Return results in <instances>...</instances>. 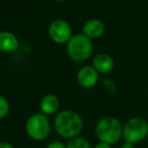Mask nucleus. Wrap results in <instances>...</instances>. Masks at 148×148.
Instances as JSON below:
<instances>
[{
    "mask_svg": "<svg viewBox=\"0 0 148 148\" xmlns=\"http://www.w3.org/2000/svg\"><path fill=\"white\" fill-rule=\"evenodd\" d=\"M103 83H104V86H105L106 91H107L109 94H113L114 92H115L116 87H115V85L113 84V82H112L111 80H109V79L105 78L103 80Z\"/></svg>",
    "mask_w": 148,
    "mask_h": 148,
    "instance_id": "14",
    "label": "nucleus"
},
{
    "mask_svg": "<svg viewBox=\"0 0 148 148\" xmlns=\"http://www.w3.org/2000/svg\"><path fill=\"white\" fill-rule=\"evenodd\" d=\"M99 80V73L94 66H86L80 69L77 74L78 84L84 89H91L95 87Z\"/></svg>",
    "mask_w": 148,
    "mask_h": 148,
    "instance_id": "7",
    "label": "nucleus"
},
{
    "mask_svg": "<svg viewBox=\"0 0 148 148\" xmlns=\"http://www.w3.org/2000/svg\"><path fill=\"white\" fill-rule=\"evenodd\" d=\"M66 148H92L91 144L84 137H75L70 139L66 144Z\"/></svg>",
    "mask_w": 148,
    "mask_h": 148,
    "instance_id": "12",
    "label": "nucleus"
},
{
    "mask_svg": "<svg viewBox=\"0 0 148 148\" xmlns=\"http://www.w3.org/2000/svg\"><path fill=\"white\" fill-rule=\"evenodd\" d=\"M51 38L58 43H64L72 38V28L66 21L62 19L55 20L49 28Z\"/></svg>",
    "mask_w": 148,
    "mask_h": 148,
    "instance_id": "6",
    "label": "nucleus"
},
{
    "mask_svg": "<svg viewBox=\"0 0 148 148\" xmlns=\"http://www.w3.org/2000/svg\"><path fill=\"white\" fill-rule=\"evenodd\" d=\"M94 148H112L111 145L110 144H107V143H104V142H99L95 145Z\"/></svg>",
    "mask_w": 148,
    "mask_h": 148,
    "instance_id": "16",
    "label": "nucleus"
},
{
    "mask_svg": "<svg viewBox=\"0 0 148 148\" xmlns=\"http://www.w3.org/2000/svg\"><path fill=\"white\" fill-rule=\"evenodd\" d=\"M95 134L100 142L113 145L123 137V125L117 118L107 116L97 122Z\"/></svg>",
    "mask_w": 148,
    "mask_h": 148,
    "instance_id": "2",
    "label": "nucleus"
},
{
    "mask_svg": "<svg viewBox=\"0 0 148 148\" xmlns=\"http://www.w3.org/2000/svg\"><path fill=\"white\" fill-rule=\"evenodd\" d=\"M121 148H135V147H134V144H132V143H129V142H126V141H125L124 144L121 145Z\"/></svg>",
    "mask_w": 148,
    "mask_h": 148,
    "instance_id": "18",
    "label": "nucleus"
},
{
    "mask_svg": "<svg viewBox=\"0 0 148 148\" xmlns=\"http://www.w3.org/2000/svg\"><path fill=\"white\" fill-rule=\"evenodd\" d=\"M84 127L83 119L77 112L64 110L55 118V129L60 136L73 139L78 137Z\"/></svg>",
    "mask_w": 148,
    "mask_h": 148,
    "instance_id": "1",
    "label": "nucleus"
},
{
    "mask_svg": "<svg viewBox=\"0 0 148 148\" xmlns=\"http://www.w3.org/2000/svg\"><path fill=\"white\" fill-rule=\"evenodd\" d=\"M93 66L98 73L108 74L114 69V60L107 53H99L94 58Z\"/></svg>",
    "mask_w": 148,
    "mask_h": 148,
    "instance_id": "9",
    "label": "nucleus"
},
{
    "mask_svg": "<svg viewBox=\"0 0 148 148\" xmlns=\"http://www.w3.org/2000/svg\"><path fill=\"white\" fill-rule=\"evenodd\" d=\"M47 148H66V144H64L60 141H53V142L49 143L47 146Z\"/></svg>",
    "mask_w": 148,
    "mask_h": 148,
    "instance_id": "15",
    "label": "nucleus"
},
{
    "mask_svg": "<svg viewBox=\"0 0 148 148\" xmlns=\"http://www.w3.org/2000/svg\"><path fill=\"white\" fill-rule=\"evenodd\" d=\"M40 111L45 115H53L60 109V100L57 96L53 94H47L41 98L39 102Z\"/></svg>",
    "mask_w": 148,
    "mask_h": 148,
    "instance_id": "8",
    "label": "nucleus"
},
{
    "mask_svg": "<svg viewBox=\"0 0 148 148\" xmlns=\"http://www.w3.org/2000/svg\"><path fill=\"white\" fill-rule=\"evenodd\" d=\"M18 39L13 33L9 31H0V49L2 51L10 53L17 49Z\"/></svg>",
    "mask_w": 148,
    "mask_h": 148,
    "instance_id": "10",
    "label": "nucleus"
},
{
    "mask_svg": "<svg viewBox=\"0 0 148 148\" xmlns=\"http://www.w3.org/2000/svg\"><path fill=\"white\" fill-rule=\"evenodd\" d=\"M0 148H14L10 143L7 142H0Z\"/></svg>",
    "mask_w": 148,
    "mask_h": 148,
    "instance_id": "17",
    "label": "nucleus"
},
{
    "mask_svg": "<svg viewBox=\"0 0 148 148\" xmlns=\"http://www.w3.org/2000/svg\"><path fill=\"white\" fill-rule=\"evenodd\" d=\"M58 1H62V0H58Z\"/></svg>",
    "mask_w": 148,
    "mask_h": 148,
    "instance_id": "19",
    "label": "nucleus"
},
{
    "mask_svg": "<svg viewBox=\"0 0 148 148\" xmlns=\"http://www.w3.org/2000/svg\"><path fill=\"white\" fill-rule=\"evenodd\" d=\"M104 24L99 19H91L85 23L83 27V32L89 38H98L104 32Z\"/></svg>",
    "mask_w": 148,
    "mask_h": 148,
    "instance_id": "11",
    "label": "nucleus"
},
{
    "mask_svg": "<svg viewBox=\"0 0 148 148\" xmlns=\"http://www.w3.org/2000/svg\"><path fill=\"white\" fill-rule=\"evenodd\" d=\"M66 51L72 60L76 62H84L91 57L93 47L90 38L85 34H76L68 41Z\"/></svg>",
    "mask_w": 148,
    "mask_h": 148,
    "instance_id": "4",
    "label": "nucleus"
},
{
    "mask_svg": "<svg viewBox=\"0 0 148 148\" xmlns=\"http://www.w3.org/2000/svg\"><path fill=\"white\" fill-rule=\"evenodd\" d=\"M25 131L33 140H45L51 133V123L47 115L42 113H35L31 115L26 120Z\"/></svg>",
    "mask_w": 148,
    "mask_h": 148,
    "instance_id": "5",
    "label": "nucleus"
},
{
    "mask_svg": "<svg viewBox=\"0 0 148 148\" xmlns=\"http://www.w3.org/2000/svg\"><path fill=\"white\" fill-rule=\"evenodd\" d=\"M9 112V103L8 101L0 95V119L4 118Z\"/></svg>",
    "mask_w": 148,
    "mask_h": 148,
    "instance_id": "13",
    "label": "nucleus"
},
{
    "mask_svg": "<svg viewBox=\"0 0 148 148\" xmlns=\"http://www.w3.org/2000/svg\"><path fill=\"white\" fill-rule=\"evenodd\" d=\"M148 135V122L144 118L132 117L123 125V138L126 142L136 144Z\"/></svg>",
    "mask_w": 148,
    "mask_h": 148,
    "instance_id": "3",
    "label": "nucleus"
}]
</instances>
